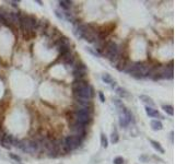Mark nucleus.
<instances>
[{
	"label": "nucleus",
	"instance_id": "nucleus-1",
	"mask_svg": "<svg viewBox=\"0 0 175 164\" xmlns=\"http://www.w3.org/2000/svg\"><path fill=\"white\" fill-rule=\"evenodd\" d=\"M72 90L77 102H89L93 96V89L83 80H75Z\"/></svg>",
	"mask_w": 175,
	"mask_h": 164
},
{
	"label": "nucleus",
	"instance_id": "nucleus-2",
	"mask_svg": "<svg viewBox=\"0 0 175 164\" xmlns=\"http://www.w3.org/2000/svg\"><path fill=\"white\" fill-rule=\"evenodd\" d=\"M18 147L21 150H23L24 152H27V153H35L38 150V143L36 141H33V140H22V141H19Z\"/></svg>",
	"mask_w": 175,
	"mask_h": 164
},
{
	"label": "nucleus",
	"instance_id": "nucleus-3",
	"mask_svg": "<svg viewBox=\"0 0 175 164\" xmlns=\"http://www.w3.org/2000/svg\"><path fill=\"white\" fill-rule=\"evenodd\" d=\"M19 24H20L21 29L24 33H32L33 32V27H32V23H31V16L25 14H19Z\"/></svg>",
	"mask_w": 175,
	"mask_h": 164
},
{
	"label": "nucleus",
	"instance_id": "nucleus-4",
	"mask_svg": "<svg viewBox=\"0 0 175 164\" xmlns=\"http://www.w3.org/2000/svg\"><path fill=\"white\" fill-rule=\"evenodd\" d=\"M104 54L110 60L113 59L115 56H117V55H118V48H117V44H116V43H114V42H108V43L106 44V47H105Z\"/></svg>",
	"mask_w": 175,
	"mask_h": 164
},
{
	"label": "nucleus",
	"instance_id": "nucleus-5",
	"mask_svg": "<svg viewBox=\"0 0 175 164\" xmlns=\"http://www.w3.org/2000/svg\"><path fill=\"white\" fill-rule=\"evenodd\" d=\"M64 142H65L66 147L69 149V151L71 150H75L77 149L81 143V140L80 138H78V137H75V136H68L65 140H64Z\"/></svg>",
	"mask_w": 175,
	"mask_h": 164
},
{
	"label": "nucleus",
	"instance_id": "nucleus-6",
	"mask_svg": "<svg viewBox=\"0 0 175 164\" xmlns=\"http://www.w3.org/2000/svg\"><path fill=\"white\" fill-rule=\"evenodd\" d=\"M71 130L72 132L75 134V137H83L85 134V125L80 124V123H77V121H73L71 124Z\"/></svg>",
	"mask_w": 175,
	"mask_h": 164
},
{
	"label": "nucleus",
	"instance_id": "nucleus-7",
	"mask_svg": "<svg viewBox=\"0 0 175 164\" xmlns=\"http://www.w3.org/2000/svg\"><path fill=\"white\" fill-rule=\"evenodd\" d=\"M73 75L75 80H82L85 77V67L84 65H78L75 70L73 71Z\"/></svg>",
	"mask_w": 175,
	"mask_h": 164
},
{
	"label": "nucleus",
	"instance_id": "nucleus-8",
	"mask_svg": "<svg viewBox=\"0 0 175 164\" xmlns=\"http://www.w3.org/2000/svg\"><path fill=\"white\" fill-rule=\"evenodd\" d=\"M47 27H48V21L47 20L42 19V20L37 21L36 30L38 31V32H40V33H45L46 31H47Z\"/></svg>",
	"mask_w": 175,
	"mask_h": 164
},
{
	"label": "nucleus",
	"instance_id": "nucleus-9",
	"mask_svg": "<svg viewBox=\"0 0 175 164\" xmlns=\"http://www.w3.org/2000/svg\"><path fill=\"white\" fill-rule=\"evenodd\" d=\"M13 137L12 136H3L2 139H1V145L5 148V149H9L11 147V142H12Z\"/></svg>",
	"mask_w": 175,
	"mask_h": 164
},
{
	"label": "nucleus",
	"instance_id": "nucleus-10",
	"mask_svg": "<svg viewBox=\"0 0 175 164\" xmlns=\"http://www.w3.org/2000/svg\"><path fill=\"white\" fill-rule=\"evenodd\" d=\"M56 45H57V47H70V40L67 38V37H60L59 40L56 42Z\"/></svg>",
	"mask_w": 175,
	"mask_h": 164
},
{
	"label": "nucleus",
	"instance_id": "nucleus-11",
	"mask_svg": "<svg viewBox=\"0 0 175 164\" xmlns=\"http://www.w3.org/2000/svg\"><path fill=\"white\" fill-rule=\"evenodd\" d=\"M145 112H147V114L149 115L150 117H161L160 113H159L156 109L153 108V107L147 106V107H145Z\"/></svg>",
	"mask_w": 175,
	"mask_h": 164
},
{
	"label": "nucleus",
	"instance_id": "nucleus-12",
	"mask_svg": "<svg viewBox=\"0 0 175 164\" xmlns=\"http://www.w3.org/2000/svg\"><path fill=\"white\" fill-rule=\"evenodd\" d=\"M140 101H142L143 103L149 105V107H152L153 105H154V102H153V99H151L150 96H148V95H140L139 96Z\"/></svg>",
	"mask_w": 175,
	"mask_h": 164
},
{
	"label": "nucleus",
	"instance_id": "nucleus-13",
	"mask_svg": "<svg viewBox=\"0 0 175 164\" xmlns=\"http://www.w3.org/2000/svg\"><path fill=\"white\" fill-rule=\"evenodd\" d=\"M102 80L104 81L105 83H107V84H112L115 86V81L113 80V78L110 77V75L108 73H104V75H102Z\"/></svg>",
	"mask_w": 175,
	"mask_h": 164
},
{
	"label": "nucleus",
	"instance_id": "nucleus-14",
	"mask_svg": "<svg viewBox=\"0 0 175 164\" xmlns=\"http://www.w3.org/2000/svg\"><path fill=\"white\" fill-rule=\"evenodd\" d=\"M151 127L153 130H161L163 128V125L160 120H152L151 121Z\"/></svg>",
	"mask_w": 175,
	"mask_h": 164
},
{
	"label": "nucleus",
	"instance_id": "nucleus-15",
	"mask_svg": "<svg viewBox=\"0 0 175 164\" xmlns=\"http://www.w3.org/2000/svg\"><path fill=\"white\" fill-rule=\"evenodd\" d=\"M150 143L152 144V147H153L156 151H159L160 153H164V149L161 147V144L159 143L158 141H155V140H150Z\"/></svg>",
	"mask_w": 175,
	"mask_h": 164
},
{
	"label": "nucleus",
	"instance_id": "nucleus-16",
	"mask_svg": "<svg viewBox=\"0 0 175 164\" xmlns=\"http://www.w3.org/2000/svg\"><path fill=\"white\" fill-rule=\"evenodd\" d=\"M162 108L164 109V112L166 114L171 115V116L174 115V110H173V106H172V105H163Z\"/></svg>",
	"mask_w": 175,
	"mask_h": 164
},
{
	"label": "nucleus",
	"instance_id": "nucleus-17",
	"mask_svg": "<svg viewBox=\"0 0 175 164\" xmlns=\"http://www.w3.org/2000/svg\"><path fill=\"white\" fill-rule=\"evenodd\" d=\"M116 93L119 95L120 97H127V96H128L127 91H126L125 89H123V88H117V89H116Z\"/></svg>",
	"mask_w": 175,
	"mask_h": 164
},
{
	"label": "nucleus",
	"instance_id": "nucleus-18",
	"mask_svg": "<svg viewBox=\"0 0 175 164\" xmlns=\"http://www.w3.org/2000/svg\"><path fill=\"white\" fill-rule=\"evenodd\" d=\"M59 5H60V7H62L64 9H69L70 7H71V5H72V2H71V1L61 0V1H59Z\"/></svg>",
	"mask_w": 175,
	"mask_h": 164
},
{
	"label": "nucleus",
	"instance_id": "nucleus-19",
	"mask_svg": "<svg viewBox=\"0 0 175 164\" xmlns=\"http://www.w3.org/2000/svg\"><path fill=\"white\" fill-rule=\"evenodd\" d=\"M101 144H102L103 148H107V145H108L107 138H106V136L104 134H101Z\"/></svg>",
	"mask_w": 175,
	"mask_h": 164
},
{
	"label": "nucleus",
	"instance_id": "nucleus-20",
	"mask_svg": "<svg viewBox=\"0 0 175 164\" xmlns=\"http://www.w3.org/2000/svg\"><path fill=\"white\" fill-rule=\"evenodd\" d=\"M118 139H119V137H118V134H117V131H113V134H112V137H110V141L113 142V143H116V142H118Z\"/></svg>",
	"mask_w": 175,
	"mask_h": 164
},
{
	"label": "nucleus",
	"instance_id": "nucleus-21",
	"mask_svg": "<svg viewBox=\"0 0 175 164\" xmlns=\"http://www.w3.org/2000/svg\"><path fill=\"white\" fill-rule=\"evenodd\" d=\"M9 155H10L11 159H13L14 161H16V162H21V158L19 155H16V154H14V153H10Z\"/></svg>",
	"mask_w": 175,
	"mask_h": 164
},
{
	"label": "nucleus",
	"instance_id": "nucleus-22",
	"mask_svg": "<svg viewBox=\"0 0 175 164\" xmlns=\"http://www.w3.org/2000/svg\"><path fill=\"white\" fill-rule=\"evenodd\" d=\"M124 163V159L121 156H117L114 159V164H123Z\"/></svg>",
	"mask_w": 175,
	"mask_h": 164
},
{
	"label": "nucleus",
	"instance_id": "nucleus-23",
	"mask_svg": "<svg viewBox=\"0 0 175 164\" xmlns=\"http://www.w3.org/2000/svg\"><path fill=\"white\" fill-rule=\"evenodd\" d=\"M55 13H56V15H57V16L59 18V19H61V20H64V19H65L64 14H61V13H60V12H59L58 10H56V11H55Z\"/></svg>",
	"mask_w": 175,
	"mask_h": 164
},
{
	"label": "nucleus",
	"instance_id": "nucleus-24",
	"mask_svg": "<svg viewBox=\"0 0 175 164\" xmlns=\"http://www.w3.org/2000/svg\"><path fill=\"white\" fill-rule=\"evenodd\" d=\"M99 96H100L101 102H103V103H104V102H105V97H104V95H103V93H102V92H99Z\"/></svg>",
	"mask_w": 175,
	"mask_h": 164
},
{
	"label": "nucleus",
	"instance_id": "nucleus-25",
	"mask_svg": "<svg viewBox=\"0 0 175 164\" xmlns=\"http://www.w3.org/2000/svg\"><path fill=\"white\" fill-rule=\"evenodd\" d=\"M0 137H1V131H0Z\"/></svg>",
	"mask_w": 175,
	"mask_h": 164
}]
</instances>
